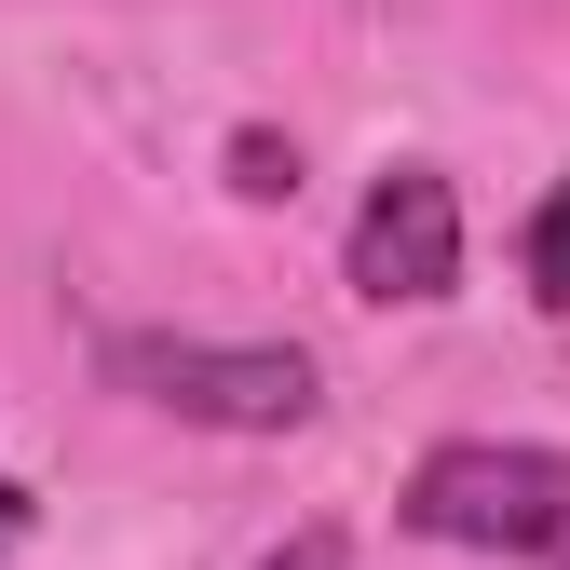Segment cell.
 <instances>
[{
  "mask_svg": "<svg viewBox=\"0 0 570 570\" xmlns=\"http://www.w3.org/2000/svg\"><path fill=\"white\" fill-rule=\"evenodd\" d=\"M109 381L164 421H204V435H299L326 407V367L299 340H204V326H122Z\"/></svg>",
  "mask_w": 570,
  "mask_h": 570,
  "instance_id": "cell-1",
  "label": "cell"
},
{
  "mask_svg": "<svg viewBox=\"0 0 570 570\" xmlns=\"http://www.w3.org/2000/svg\"><path fill=\"white\" fill-rule=\"evenodd\" d=\"M394 517L421 543H462V557H543V570H570V449H517V435L421 449Z\"/></svg>",
  "mask_w": 570,
  "mask_h": 570,
  "instance_id": "cell-2",
  "label": "cell"
},
{
  "mask_svg": "<svg viewBox=\"0 0 570 570\" xmlns=\"http://www.w3.org/2000/svg\"><path fill=\"white\" fill-rule=\"evenodd\" d=\"M340 272H353V299H381V313H435L462 285V190L435 164H394L367 204H353Z\"/></svg>",
  "mask_w": 570,
  "mask_h": 570,
  "instance_id": "cell-3",
  "label": "cell"
},
{
  "mask_svg": "<svg viewBox=\"0 0 570 570\" xmlns=\"http://www.w3.org/2000/svg\"><path fill=\"white\" fill-rule=\"evenodd\" d=\"M517 258H530V299L543 313H570V177L530 204V232H517Z\"/></svg>",
  "mask_w": 570,
  "mask_h": 570,
  "instance_id": "cell-4",
  "label": "cell"
},
{
  "mask_svg": "<svg viewBox=\"0 0 570 570\" xmlns=\"http://www.w3.org/2000/svg\"><path fill=\"white\" fill-rule=\"evenodd\" d=\"M232 190H245V204H285V190H299V150L245 122V136H232Z\"/></svg>",
  "mask_w": 570,
  "mask_h": 570,
  "instance_id": "cell-5",
  "label": "cell"
},
{
  "mask_svg": "<svg viewBox=\"0 0 570 570\" xmlns=\"http://www.w3.org/2000/svg\"><path fill=\"white\" fill-rule=\"evenodd\" d=\"M258 570H353V543H340V530H285Z\"/></svg>",
  "mask_w": 570,
  "mask_h": 570,
  "instance_id": "cell-6",
  "label": "cell"
},
{
  "mask_svg": "<svg viewBox=\"0 0 570 570\" xmlns=\"http://www.w3.org/2000/svg\"><path fill=\"white\" fill-rule=\"evenodd\" d=\"M14 543H28V489L0 475V557H14Z\"/></svg>",
  "mask_w": 570,
  "mask_h": 570,
  "instance_id": "cell-7",
  "label": "cell"
}]
</instances>
